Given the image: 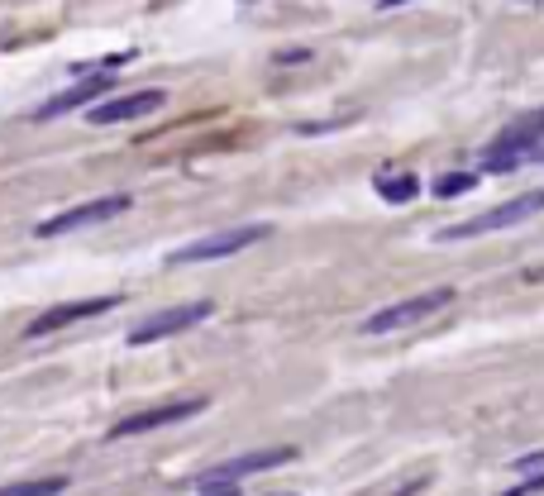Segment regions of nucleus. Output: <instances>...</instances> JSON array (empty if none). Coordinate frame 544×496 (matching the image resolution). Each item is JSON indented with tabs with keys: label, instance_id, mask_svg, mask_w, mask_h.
Returning <instances> with one entry per match:
<instances>
[{
	"label": "nucleus",
	"instance_id": "1",
	"mask_svg": "<svg viewBox=\"0 0 544 496\" xmlns=\"http://www.w3.org/2000/svg\"><path fill=\"white\" fill-rule=\"evenodd\" d=\"M544 158V110H530L497 134L482 153V172H515L521 162Z\"/></svg>",
	"mask_w": 544,
	"mask_h": 496
},
{
	"label": "nucleus",
	"instance_id": "2",
	"mask_svg": "<svg viewBox=\"0 0 544 496\" xmlns=\"http://www.w3.org/2000/svg\"><path fill=\"white\" fill-rule=\"evenodd\" d=\"M540 211H544V186H540V191H525V196H515V201H501V205H492V211H482V215H473V219L444 225V229H439V239H444V244L478 239V234H497V229L525 225V219H530V215H540Z\"/></svg>",
	"mask_w": 544,
	"mask_h": 496
},
{
	"label": "nucleus",
	"instance_id": "3",
	"mask_svg": "<svg viewBox=\"0 0 544 496\" xmlns=\"http://www.w3.org/2000/svg\"><path fill=\"white\" fill-rule=\"evenodd\" d=\"M268 234H272V225H234V229L205 234V239L187 244V248H177V253H167V263H172V268H181V263H215V258L239 253V248L258 244V239H268Z\"/></svg>",
	"mask_w": 544,
	"mask_h": 496
},
{
	"label": "nucleus",
	"instance_id": "4",
	"mask_svg": "<svg viewBox=\"0 0 544 496\" xmlns=\"http://www.w3.org/2000/svg\"><path fill=\"white\" fill-rule=\"evenodd\" d=\"M449 301H454V286H435V292H421V296H411V301H397V306L368 315V320H363V335H392V329L421 325V320H430L435 310L449 306Z\"/></svg>",
	"mask_w": 544,
	"mask_h": 496
},
{
	"label": "nucleus",
	"instance_id": "5",
	"mask_svg": "<svg viewBox=\"0 0 544 496\" xmlns=\"http://www.w3.org/2000/svg\"><path fill=\"white\" fill-rule=\"evenodd\" d=\"M211 310H215L211 301H181V306H167V310H158V315H148L144 325H134V329H130V343H134V349H144V343L172 339V335H181V329L201 325Z\"/></svg>",
	"mask_w": 544,
	"mask_h": 496
},
{
	"label": "nucleus",
	"instance_id": "6",
	"mask_svg": "<svg viewBox=\"0 0 544 496\" xmlns=\"http://www.w3.org/2000/svg\"><path fill=\"white\" fill-rule=\"evenodd\" d=\"M211 406L205 396H187V401H163V406H148V410H134L124 416L120 425H110V439H134V434H148V430H163V425H181L191 416Z\"/></svg>",
	"mask_w": 544,
	"mask_h": 496
},
{
	"label": "nucleus",
	"instance_id": "7",
	"mask_svg": "<svg viewBox=\"0 0 544 496\" xmlns=\"http://www.w3.org/2000/svg\"><path fill=\"white\" fill-rule=\"evenodd\" d=\"M297 459V449H258V453H239V459H230V463H215V467H205V473L197 477V487H234L239 477L248 473H268V467H282Z\"/></svg>",
	"mask_w": 544,
	"mask_h": 496
},
{
	"label": "nucleus",
	"instance_id": "8",
	"mask_svg": "<svg viewBox=\"0 0 544 496\" xmlns=\"http://www.w3.org/2000/svg\"><path fill=\"white\" fill-rule=\"evenodd\" d=\"M167 105V91L148 87V91H124V95H110V101H96L87 110L91 124H130V120H144L153 110Z\"/></svg>",
	"mask_w": 544,
	"mask_h": 496
},
{
	"label": "nucleus",
	"instance_id": "9",
	"mask_svg": "<svg viewBox=\"0 0 544 496\" xmlns=\"http://www.w3.org/2000/svg\"><path fill=\"white\" fill-rule=\"evenodd\" d=\"M120 306V296H91V301H63V306H53L44 310L38 320L24 325V339H44V335H58V329L67 325H77V320H91V315H105V310H115Z\"/></svg>",
	"mask_w": 544,
	"mask_h": 496
},
{
	"label": "nucleus",
	"instance_id": "10",
	"mask_svg": "<svg viewBox=\"0 0 544 496\" xmlns=\"http://www.w3.org/2000/svg\"><path fill=\"white\" fill-rule=\"evenodd\" d=\"M120 211H130V196L124 191H115V196H101V201H87V205H72V211H63V215H53L38 225V234L44 239H53V234H67V229H81V225H101V219L110 215H120Z\"/></svg>",
	"mask_w": 544,
	"mask_h": 496
},
{
	"label": "nucleus",
	"instance_id": "11",
	"mask_svg": "<svg viewBox=\"0 0 544 496\" xmlns=\"http://www.w3.org/2000/svg\"><path fill=\"white\" fill-rule=\"evenodd\" d=\"M110 91V72H96V77H87L81 87H67V91H58L53 101H44L34 110V120H53V115H67V110H81V105H96V95H105Z\"/></svg>",
	"mask_w": 544,
	"mask_h": 496
},
{
	"label": "nucleus",
	"instance_id": "12",
	"mask_svg": "<svg viewBox=\"0 0 544 496\" xmlns=\"http://www.w3.org/2000/svg\"><path fill=\"white\" fill-rule=\"evenodd\" d=\"M372 186H378V196L382 201H411L415 196V191H421V182H415V177L411 172H378V177H372Z\"/></svg>",
	"mask_w": 544,
	"mask_h": 496
},
{
	"label": "nucleus",
	"instance_id": "13",
	"mask_svg": "<svg viewBox=\"0 0 544 496\" xmlns=\"http://www.w3.org/2000/svg\"><path fill=\"white\" fill-rule=\"evenodd\" d=\"M63 492H67V477H29L0 487V496H63Z\"/></svg>",
	"mask_w": 544,
	"mask_h": 496
},
{
	"label": "nucleus",
	"instance_id": "14",
	"mask_svg": "<svg viewBox=\"0 0 544 496\" xmlns=\"http://www.w3.org/2000/svg\"><path fill=\"white\" fill-rule=\"evenodd\" d=\"M478 182V172H454V177H439L435 182V196H458V191H468Z\"/></svg>",
	"mask_w": 544,
	"mask_h": 496
},
{
	"label": "nucleus",
	"instance_id": "15",
	"mask_svg": "<svg viewBox=\"0 0 544 496\" xmlns=\"http://www.w3.org/2000/svg\"><path fill=\"white\" fill-rule=\"evenodd\" d=\"M540 492H544V473H530L525 482H515V487L497 492V496H540Z\"/></svg>",
	"mask_w": 544,
	"mask_h": 496
},
{
	"label": "nucleus",
	"instance_id": "16",
	"mask_svg": "<svg viewBox=\"0 0 544 496\" xmlns=\"http://www.w3.org/2000/svg\"><path fill=\"white\" fill-rule=\"evenodd\" d=\"M544 467V453H525V459H515V473H535Z\"/></svg>",
	"mask_w": 544,
	"mask_h": 496
},
{
	"label": "nucleus",
	"instance_id": "17",
	"mask_svg": "<svg viewBox=\"0 0 544 496\" xmlns=\"http://www.w3.org/2000/svg\"><path fill=\"white\" fill-rule=\"evenodd\" d=\"M201 496H239V487H201Z\"/></svg>",
	"mask_w": 544,
	"mask_h": 496
},
{
	"label": "nucleus",
	"instance_id": "18",
	"mask_svg": "<svg viewBox=\"0 0 544 496\" xmlns=\"http://www.w3.org/2000/svg\"><path fill=\"white\" fill-rule=\"evenodd\" d=\"M382 10H397V5H411V0H378Z\"/></svg>",
	"mask_w": 544,
	"mask_h": 496
},
{
	"label": "nucleus",
	"instance_id": "19",
	"mask_svg": "<svg viewBox=\"0 0 544 496\" xmlns=\"http://www.w3.org/2000/svg\"><path fill=\"white\" fill-rule=\"evenodd\" d=\"M530 5H544V0H530Z\"/></svg>",
	"mask_w": 544,
	"mask_h": 496
}]
</instances>
